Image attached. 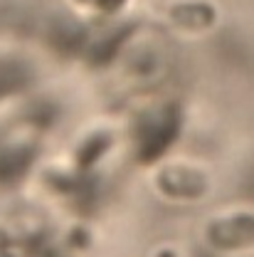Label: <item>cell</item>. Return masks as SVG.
Returning <instances> with one entry per match:
<instances>
[{
  "label": "cell",
  "instance_id": "cell-1",
  "mask_svg": "<svg viewBox=\"0 0 254 257\" xmlns=\"http://www.w3.org/2000/svg\"><path fill=\"white\" fill-rule=\"evenodd\" d=\"M210 240L220 250H242L254 245V215L252 213H237L222 218L220 223H212Z\"/></svg>",
  "mask_w": 254,
  "mask_h": 257
}]
</instances>
